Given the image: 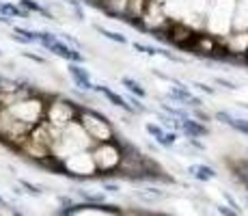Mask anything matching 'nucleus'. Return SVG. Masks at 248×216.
<instances>
[{
  "label": "nucleus",
  "instance_id": "obj_1",
  "mask_svg": "<svg viewBox=\"0 0 248 216\" xmlns=\"http://www.w3.org/2000/svg\"><path fill=\"white\" fill-rule=\"evenodd\" d=\"M78 123L82 126V130L87 132V136L93 143H106V141H114L117 138V132H114V126L110 123V119L106 115L97 113L95 108L84 106V104H80Z\"/></svg>",
  "mask_w": 248,
  "mask_h": 216
},
{
  "label": "nucleus",
  "instance_id": "obj_2",
  "mask_svg": "<svg viewBox=\"0 0 248 216\" xmlns=\"http://www.w3.org/2000/svg\"><path fill=\"white\" fill-rule=\"evenodd\" d=\"M78 110H80V104L74 102V100L63 98V95H47L44 123L50 130H61L67 123L78 119Z\"/></svg>",
  "mask_w": 248,
  "mask_h": 216
},
{
  "label": "nucleus",
  "instance_id": "obj_3",
  "mask_svg": "<svg viewBox=\"0 0 248 216\" xmlns=\"http://www.w3.org/2000/svg\"><path fill=\"white\" fill-rule=\"evenodd\" d=\"M166 100H170V102L177 104L181 108L184 106L186 108H201L203 106V100L199 98V95H194L192 91H190L184 83H179V80L166 91Z\"/></svg>",
  "mask_w": 248,
  "mask_h": 216
},
{
  "label": "nucleus",
  "instance_id": "obj_4",
  "mask_svg": "<svg viewBox=\"0 0 248 216\" xmlns=\"http://www.w3.org/2000/svg\"><path fill=\"white\" fill-rule=\"evenodd\" d=\"M177 132H181L186 138H205L212 134V130L207 128V123L197 121L194 117H181L177 119Z\"/></svg>",
  "mask_w": 248,
  "mask_h": 216
},
{
  "label": "nucleus",
  "instance_id": "obj_5",
  "mask_svg": "<svg viewBox=\"0 0 248 216\" xmlns=\"http://www.w3.org/2000/svg\"><path fill=\"white\" fill-rule=\"evenodd\" d=\"M67 76L71 78V83H74L76 89H80V91H87V93H91L93 91V78H91V74H89V69L84 65H80V63H69L67 65Z\"/></svg>",
  "mask_w": 248,
  "mask_h": 216
},
{
  "label": "nucleus",
  "instance_id": "obj_6",
  "mask_svg": "<svg viewBox=\"0 0 248 216\" xmlns=\"http://www.w3.org/2000/svg\"><path fill=\"white\" fill-rule=\"evenodd\" d=\"M93 91H95V93H99V95H104V98H106L114 108H121L123 113H127V115H136L134 110H132L130 104H127V100L123 98V95H119L114 89H110V86H106V84H93Z\"/></svg>",
  "mask_w": 248,
  "mask_h": 216
},
{
  "label": "nucleus",
  "instance_id": "obj_7",
  "mask_svg": "<svg viewBox=\"0 0 248 216\" xmlns=\"http://www.w3.org/2000/svg\"><path fill=\"white\" fill-rule=\"evenodd\" d=\"M231 33H248V0H233Z\"/></svg>",
  "mask_w": 248,
  "mask_h": 216
},
{
  "label": "nucleus",
  "instance_id": "obj_8",
  "mask_svg": "<svg viewBox=\"0 0 248 216\" xmlns=\"http://www.w3.org/2000/svg\"><path fill=\"white\" fill-rule=\"evenodd\" d=\"M214 119L220 123H225V126H229L231 130H235V132L244 134V136H248V119H242V117H233L229 110H218L216 115H214Z\"/></svg>",
  "mask_w": 248,
  "mask_h": 216
},
{
  "label": "nucleus",
  "instance_id": "obj_9",
  "mask_svg": "<svg viewBox=\"0 0 248 216\" xmlns=\"http://www.w3.org/2000/svg\"><path fill=\"white\" fill-rule=\"evenodd\" d=\"M186 173H188L192 180L201 182V184L216 180V175H218L216 169H214V166H209V165H190L188 169H186Z\"/></svg>",
  "mask_w": 248,
  "mask_h": 216
},
{
  "label": "nucleus",
  "instance_id": "obj_10",
  "mask_svg": "<svg viewBox=\"0 0 248 216\" xmlns=\"http://www.w3.org/2000/svg\"><path fill=\"white\" fill-rule=\"evenodd\" d=\"M17 4H20L24 11L31 13V16H35V13H37V16H44L46 20H52V22L56 20L54 13H52L47 7H44L41 2H37V0H17Z\"/></svg>",
  "mask_w": 248,
  "mask_h": 216
},
{
  "label": "nucleus",
  "instance_id": "obj_11",
  "mask_svg": "<svg viewBox=\"0 0 248 216\" xmlns=\"http://www.w3.org/2000/svg\"><path fill=\"white\" fill-rule=\"evenodd\" d=\"M0 16L4 17H11V20H16V17H22V20H31V13L24 11L17 2H9V0H0Z\"/></svg>",
  "mask_w": 248,
  "mask_h": 216
},
{
  "label": "nucleus",
  "instance_id": "obj_12",
  "mask_svg": "<svg viewBox=\"0 0 248 216\" xmlns=\"http://www.w3.org/2000/svg\"><path fill=\"white\" fill-rule=\"evenodd\" d=\"M121 84L125 86V91H130L134 98H138V100H145L147 98V89L142 86L138 80H134V78H130V76H123L121 78Z\"/></svg>",
  "mask_w": 248,
  "mask_h": 216
},
{
  "label": "nucleus",
  "instance_id": "obj_13",
  "mask_svg": "<svg viewBox=\"0 0 248 216\" xmlns=\"http://www.w3.org/2000/svg\"><path fill=\"white\" fill-rule=\"evenodd\" d=\"M95 31H97L99 33V35H102V37H106V39L108 41H114V43H121V46H127V43H130V41H127V37L125 35H121V33H114V31H108V28H104V26H99V24H95Z\"/></svg>",
  "mask_w": 248,
  "mask_h": 216
},
{
  "label": "nucleus",
  "instance_id": "obj_14",
  "mask_svg": "<svg viewBox=\"0 0 248 216\" xmlns=\"http://www.w3.org/2000/svg\"><path fill=\"white\" fill-rule=\"evenodd\" d=\"M177 141H179L177 132H175V130H166L164 128V134H162V136L155 143H158L160 147H164V150H173V147L177 145Z\"/></svg>",
  "mask_w": 248,
  "mask_h": 216
},
{
  "label": "nucleus",
  "instance_id": "obj_15",
  "mask_svg": "<svg viewBox=\"0 0 248 216\" xmlns=\"http://www.w3.org/2000/svg\"><path fill=\"white\" fill-rule=\"evenodd\" d=\"M11 31L16 33V35H20L24 41H26V46H32V43H37V31H32V28H24V26H16L13 24Z\"/></svg>",
  "mask_w": 248,
  "mask_h": 216
},
{
  "label": "nucleus",
  "instance_id": "obj_16",
  "mask_svg": "<svg viewBox=\"0 0 248 216\" xmlns=\"http://www.w3.org/2000/svg\"><path fill=\"white\" fill-rule=\"evenodd\" d=\"M136 197L138 199H142V201H158V199L164 197V193L158 190V188H147V190H138Z\"/></svg>",
  "mask_w": 248,
  "mask_h": 216
},
{
  "label": "nucleus",
  "instance_id": "obj_17",
  "mask_svg": "<svg viewBox=\"0 0 248 216\" xmlns=\"http://www.w3.org/2000/svg\"><path fill=\"white\" fill-rule=\"evenodd\" d=\"M17 184L22 186L24 190H26L28 195H32V197H41L44 195V188H41V186H37V184H32V182H28V180H24V177H20V180H17Z\"/></svg>",
  "mask_w": 248,
  "mask_h": 216
},
{
  "label": "nucleus",
  "instance_id": "obj_18",
  "mask_svg": "<svg viewBox=\"0 0 248 216\" xmlns=\"http://www.w3.org/2000/svg\"><path fill=\"white\" fill-rule=\"evenodd\" d=\"M78 195L82 197L84 201H91V203H104V199H106V195L104 193H89V190H78Z\"/></svg>",
  "mask_w": 248,
  "mask_h": 216
},
{
  "label": "nucleus",
  "instance_id": "obj_19",
  "mask_svg": "<svg viewBox=\"0 0 248 216\" xmlns=\"http://www.w3.org/2000/svg\"><path fill=\"white\" fill-rule=\"evenodd\" d=\"M145 130H147V134H149V136L154 138V141H158L162 134H164V128L158 126L155 121H147V123H145Z\"/></svg>",
  "mask_w": 248,
  "mask_h": 216
},
{
  "label": "nucleus",
  "instance_id": "obj_20",
  "mask_svg": "<svg viewBox=\"0 0 248 216\" xmlns=\"http://www.w3.org/2000/svg\"><path fill=\"white\" fill-rule=\"evenodd\" d=\"M190 117H194L197 121H201V123H209L214 119L212 115L207 113V110H203V106L201 108H192V115H190Z\"/></svg>",
  "mask_w": 248,
  "mask_h": 216
},
{
  "label": "nucleus",
  "instance_id": "obj_21",
  "mask_svg": "<svg viewBox=\"0 0 248 216\" xmlns=\"http://www.w3.org/2000/svg\"><path fill=\"white\" fill-rule=\"evenodd\" d=\"M132 48H134V50H138V52H142V54H149V56H155V54H158V50H155L154 46H147V43L134 41V43H132Z\"/></svg>",
  "mask_w": 248,
  "mask_h": 216
},
{
  "label": "nucleus",
  "instance_id": "obj_22",
  "mask_svg": "<svg viewBox=\"0 0 248 216\" xmlns=\"http://www.w3.org/2000/svg\"><path fill=\"white\" fill-rule=\"evenodd\" d=\"M216 212L220 216H240V212H235V210L229 208V205H216Z\"/></svg>",
  "mask_w": 248,
  "mask_h": 216
},
{
  "label": "nucleus",
  "instance_id": "obj_23",
  "mask_svg": "<svg viewBox=\"0 0 248 216\" xmlns=\"http://www.w3.org/2000/svg\"><path fill=\"white\" fill-rule=\"evenodd\" d=\"M214 83L220 84V86H225L227 91H235V89H237V84H235V83H231V80H227V78H216Z\"/></svg>",
  "mask_w": 248,
  "mask_h": 216
},
{
  "label": "nucleus",
  "instance_id": "obj_24",
  "mask_svg": "<svg viewBox=\"0 0 248 216\" xmlns=\"http://www.w3.org/2000/svg\"><path fill=\"white\" fill-rule=\"evenodd\" d=\"M222 197H225V199H227V203H229V208H233V210H235V212H240V203H237V201L235 199H233V197L231 195H229L227 193V190H222Z\"/></svg>",
  "mask_w": 248,
  "mask_h": 216
},
{
  "label": "nucleus",
  "instance_id": "obj_25",
  "mask_svg": "<svg viewBox=\"0 0 248 216\" xmlns=\"http://www.w3.org/2000/svg\"><path fill=\"white\" fill-rule=\"evenodd\" d=\"M194 86H197L199 91H203V93H207V95H214V93H216V89H212V86L205 84V83H194Z\"/></svg>",
  "mask_w": 248,
  "mask_h": 216
},
{
  "label": "nucleus",
  "instance_id": "obj_26",
  "mask_svg": "<svg viewBox=\"0 0 248 216\" xmlns=\"http://www.w3.org/2000/svg\"><path fill=\"white\" fill-rule=\"evenodd\" d=\"M22 56H26V59H31V61H35V63H39V65H46V59L44 56H37V54H31V52H24Z\"/></svg>",
  "mask_w": 248,
  "mask_h": 216
},
{
  "label": "nucleus",
  "instance_id": "obj_27",
  "mask_svg": "<svg viewBox=\"0 0 248 216\" xmlns=\"http://www.w3.org/2000/svg\"><path fill=\"white\" fill-rule=\"evenodd\" d=\"M104 190H106V193H110V195H117L121 188H119V184H108V182H106V184H104Z\"/></svg>",
  "mask_w": 248,
  "mask_h": 216
},
{
  "label": "nucleus",
  "instance_id": "obj_28",
  "mask_svg": "<svg viewBox=\"0 0 248 216\" xmlns=\"http://www.w3.org/2000/svg\"><path fill=\"white\" fill-rule=\"evenodd\" d=\"M0 24H7V26H13V20H11V17L0 16Z\"/></svg>",
  "mask_w": 248,
  "mask_h": 216
},
{
  "label": "nucleus",
  "instance_id": "obj_29",
  "mask_svg": "<svg viewBox=\"0 0 248 216\" xmlns=\"http://www.w3.org/2000/svg\"><path fill=\"white\" fill-rule=\"evenodd\" d=\"M7 210H9V212H11L13 216H24V214L20 212V210H17V208H13V205H9V208H7Z\"/></svg>",
  "mask_w": 248,
  "mask_h": 216
},
{
  "label": "nucleus",
  "instance_id": "obj_30",
  "mask_svg": "<svg viewBox=\"0 0 248 216\" xmlns=\"http://www.w3.org/2000/svg\"><path fill=\"white\" fill-rule=\"evenodd\" d=\"M0 208H9V203L4 201V197H2V195H0Z\"/></svg>",
  "mask_w": 248,
  "mask_h": 216
},
{
  "label": "nucleus",
  "instance_id": "obj_31",
  "mask_svg": "<svg viewBox=\"0 0 248 216\" xmlns=\"http://www.w3.org/2000/svg\"><path fill=\"white\" fill-rule=\"evenodd\" d=\"M240 106H242V108H248V102H242V104H240Z\"/></svg>",
  "mask_w": 248,
  "mask_h": 216
},
{
  "label": "nucleus",
  "instance_id": "obj_32",
  "mask_svg": "<svg viewBox=\"0 0 248 216\" xmlns=\"http://www.w3.org/2000/svg\"><path fill=\"white\" fill-rule=\"evenodd\" d=\"M2 56H4V52H2V48H0V59H2Z\"/></svg>",
  "mask_w": 248,
  "mask_h": 216
}]
</instances>
